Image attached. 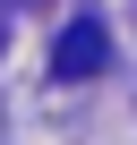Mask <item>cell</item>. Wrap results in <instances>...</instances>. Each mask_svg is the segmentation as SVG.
Instances as JSON below:
<instances>
[{
	"label": "cell",
	"mask_w": 137,
	"mask_h": 145,
	"mask_svg": "<svg viewBox=\"0 0 137 145\" xmlns=\"http://www.w3.org/2000/svg\"><path fill=\"white\" fill-rule=\"evenodd\" d=\"M103 60H111V34H103L94 17H77V26L51 43V77H94Z\"/></svg>",
	"instance_id": "6da1fadb"
}]
</instances>
